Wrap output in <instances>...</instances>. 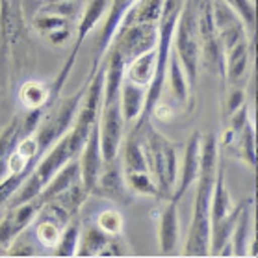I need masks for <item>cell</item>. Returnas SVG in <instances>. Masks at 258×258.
<instances>
[{
	"label": "cell",
	"mask_w": 258,
	"mask_h": 258,
	"mask_svg": "<svg viewBox=\"0 0 258 258\" xmlns=\"http://www.w3.org/2000/svg\"><path fill=\"white\" fill-rule=\"evenodd\" d=\"M37 240L30 227L21 232L8 247V256H35L37 254Z\"/></svg>",
	"instance_id": "obj_26"
},
{
	"label": "cell",
	"mask_w": 258,
	"mask_h": 258,
	"mask_svg": "<svg viewBox=\"0 0 258 258\" xmlns=\"http://www.w3.org/2000/svg\"><path fill=\"white\" fill-rule=\"evenodd\" d=\"M95 225L99 227L102 232L110 236H121L124 232V219L123 214L115 208H106V210L97 214Z\"/></svg>",
	"instance_id": "obj_25"
},
{
	"label": "cell",
	"mask_w": 258,
	"mask_h": 258,
	"mask_svg": "<svg viewBox=\"0 0 258 258\" xmlns=\"http://www.w3.org/2000/svg\"><path fill=\"white\" fill-rule=\"evenodd\" d=\"M203 0H182L173 32V50L180 59L188 77L191 93L197 88L201 71V35H199V8Z\"/></svg>",
	"instance_id": "obj_4"
},
{
	"label": "cell",
	"mask_w": 258,
	"mask_h": 258,
	"mask_svg": "<svg viewBox=\"0 0 258 258\" xmlns=\"http://www.w3.org/2000/svg\"><path fill=\"white\" fill-rule=\"evenodd\" d=\"M243 201L234 205L225 184V169L221 162L217 165L214 191L210 205V254H217L221 247L229 241L238 216H240Z\"/></svg>",
	"instance_id": "obj_5"
},
{
	"label": "cell",
	"mask_w": 258,
	"mask_h": 258,
	"mask_svg": "<svg viewBox=\"0 0 258 258\" xmlns=\"http://www.w3.org/2000/svg\"><path fill=\"white\" fill-rule=\"evenodd\" d=\"M201 145H203V136L199 130H195L194 134L189 136V140L184 145L182 151V158L178 164V178L175 184V191H173V201H178L186 195L191 186L195 184L197 176H199L201 169Z\"/></svg>",
	"instance_id": "obj_11"
},
{
	"label": "cell",
	"mask_w": 258,
	"mask_h": 258,
	"mask_svg": "<svg viewBox=\"0 0 258 258\" xmlns=\"http://www.w3.org/2000/svg\"><path fill=\"white\" fill-rule=\"evenodd\" d=\"M160 210L158 223V245L162 254H173L180 240V217H178V201H164Z\"/></svg>",
	"instance_id": "obj_16"
},
{
	"label": "cell",
	"mask_w": 258,
	"mask_h": 258,
	"mask_svg": "<svg viewBox=\"0 0 258 258\" xmlns=\"http://www.w3.org/2000/svg\"><path fill=\"white\" fill-rule=\"evenodd\" d=\"M0 256H8V249H4V247H0Z\"/></svg>",
	"instance_id": "obj_29"
},
{
	"label": "cell",
	"mask_w": 258,
	"mask_h": 258,
	"mask_svg": "<svg viewBox=\"0 0 258 258\" xmlns=\"http://www.w3.org/2000/svg\"><path fill=\"white\" fill-rule=\"evenodd\" d=\"M164 2L165 0H136L124 12L117 28L130 26V24H158L160 17H162V10H164Z\"/></svg>",
	"instance_id": "obj_18"
},
{
	"label": "cell",
	"mask_w": 258,
	"mask_h": 258,
	"mask_svg": "<svg viewBox=\"0 0 258 258\" xmlns=\"http://www.w3.org/2000/svg\"><path fill=\"white\" fill-rule=\"evenodd\" d=\"M165 80L169 82L171 97H173L182 108H186V104L189 102L191 89H189L188 77H186L184 67H182L180 59H178V56L175 54V50H171L169 63H167V71H165Z\"/></svg>",
	"instance_id": "obj_20"
},
{
	"label": "cell",
	"mask_w": 258,
	"mask_h": 258,
	"mask_svg": "<svg viewBox=\"0 0 258 258\" xmlns=\"http://www.w3.org/2000/svg\"><path fill=\"white\" fill-rule=\"evenodd\" d=\"M84 4H86V0H43V6L37 12L58 15V17L78 23V19L82 15Z\"/></svg>",
	"instance_id": "obj_24"
},
{
	"label": "cell",
	"mask_w": 258,
	"mask_h": 258,
	"mask_svg": "<svg viewBox=\"0 0 258 258\" xmlns=\"http://www.w3.org/2000/svg\"><path fill=\"white\" fill-rule=\"evenodd\" d=\"M19 102L26 110H45L50 106V86L41 80H26L19 89Z\"/></svg>",
	"instance_id": "obj_21"
},
{
	"label": "cell",
	"mask_w": 258,
	"mask_h": 258,
	"mask_svg": "<svg viewBox=\"0 0 258 258\" xmlns=\"http://www.w3.org/2000/svg\"><path fill=\"white\" fill-rule=\"evenodd\" d=\"M134 130H140L147 169L158 188V201L160 203L169 201L173 197L176 178H178V164H180L178 143L158 132L153 126L151 119L143 124H134Z\"/></svg>",
	"instance_id": "obj_3"
},
{
	"label": "cell",
	"mask_w": 258,
	"mask_h": 258,
	"mask_svg": "<svg viewBox=\"0 0 258 258\" xmlns=\"http://www.w3.org/2000/svg\"><path fill=\"white\" fill-rule=\"evenodd\" d=\"M247 88H236V86H227V93L223 99V117L229 119L232 113L241 108L247 102Z\"/></svg>",
	"instance_id": "obj_28"
},
{
	"label": "cell",
	"mask_w": 258,
	"mask_h": 258,
	"mask_svg": "<svg viewBox=\"0 0 258 258\" xmlns=\"http://www.w3.org/2000/svg\"><path fill=\"white\" fill-rule=\"evenodd\" d=\"M154 67H156V47L149 52L136 56L134 59H130L128 63L124 65L123 78L132 84L149 88V84L153 82L154 77Z\"/></svg>",
	"instance_id": "obj_19"
},
{
	"label": "cell",
	"mask_w": 258,
	"mask_h": 258,
	"mask_svg": "<svg viewBox=\"0 0 258 258\" xmlns=\"http://www.w3.org/2000/svg\"><path fill=\"white\" fill-rule=\"evenodd\" d=\"M225 86H236V88H247L249 77L252 69V41L251 37H245L236 45L225 50Z\"/></svg>",
	"instance_id": "obj_9"
},
{
	"label": "cell",
	"mask_w": 258,
	"mask_h": 258,
	"mask_svg": "<svg viewBox=\"0 0 258 258\" xmlns=\"http://www.w3.org/2000/svg\"><path fill=\"white\" fill-rule=\"evenodd\" d=\"M219 145L216 134L203 136L201 145V169L197 176L191 225L184 243L186 256H208L210 254V205L212 191L216 182L217 165H219Z\"/></svg>",
	"instance_id": "obj_1"
},
{
	"label": "cell",
	"mask_w": 258,
	"mask_h": 258,
	"mask_svg": "<svg viewBox=\"0 0 258 258\" xmlns=\"http://www.w3.org/2000/svg\"><path fill=\"white\" fill-rule=\"evenodd\" d=\"M128 243L121 236H110L97 225H86L80 230V240L75 256H130Z\"/></svg>",
	"instance_id": "obj_8"
},
{
	"label": "cell",
	"mask_w": 258,
	"mask_h": 258,
	"mask_svg": "<svg viewBox=\"0 0 258 258\" xmlns=\"http://www.w3.org/2000/svg\"><path fill=\"white\" fill-rule=\"evenodd\" d=\"M123 175L126 188L132 195L151 197V199L158 201V188L149 171H132V173H123Z\"/></svg>",
	"instance_id": "obj_23"
},
{
	"label": "cell",
	"mask_w": 258,
	"mask_h": 258,
	"mask_svg": "<svg viewBox=\"0 0 258 258\" xmlns=\"http://www.w3.org/2000/svg\"><path fill=\"white\" fill-rule=\"evenodd\" d=\"M78 164H80V178H82L84 186L88 188L89 195L93 189L95 182L99 178L104 158H102V151H100V136H99V123L95 124L91 132H89L88 140L84 143L82 151L78 154Z\"/></svg>",
	"instance_id": "obj_14"
},
{
	"label": "cell",
	"mask_w": 258,
	"mask_h": 258,
	"mask_svg": "<svg viewBox=\"0 0 258 258\" xmlns=\"http://www.w3.org/2000/svg\"><path fill=\"white\" fill-rule=\"evenodd\" d=\"M41 208V203L37 197L21 203V205L8 206V212L0 219V247L8 249L15 238L23 232L26 227L32 225L34 217Z\"/></svg>",
	"instance_id": "obj_12"
},
{
	"label": "cell",
	"mask_w": 258,
	"mask_h": 258,
	"mask_svg": "<svg viewBox=\"0 0 258 258\" xmlns=\"http://www.w3.org/2000/svg\"><path fill=\"white\" fill-rule=\"evenodd\" d=\"M91 195L112 201L115 205H130L132 203V194L126 188L123 169H121V164H119L117 158L102 164V169H100L99 178H97L93 189H91Z\"/></svg>",
	"instance_id": "obj_10"
},
{
	"label": "cell",
	"mask_w": 258,
	"mask_h": 258,
	"mask_svg": "<svg viewBox=\"0 0 258 258\" xmlns=\"http://www.w3.org/2000/svg\"><path fill=\"white\" fill-rule=\"evenodd\" d=\"M80 230H82V219L78 216L73 217L69 223L63 227L58 243L54 245V256H75L78 249V240H80Z\"/></svg>",
	"instance_id": "obj_22"
},
{
	"label": "cell",
	"mask_w": 258,
	"mask_h": 258,
	"mask_svg": "<svg viewBox=\"0 0 258 258\" xmlns=\"http://www.w3.org/2000/svg\"><path fill=\"white\" fill-rule=\"evenodd\" d=\"M227 2L236 15L241 19V23L245 26L247 34H254V26H256V8H254V0H223Z\"/></svg>",
	"instance_id": "obj_27"
},
{
	"label": "cell",
	"mask_w": 258,
	"mask_h": 258,
	"mask_svg": "<svg viewBox=\"0 0 258 258\" xmlns=\"http://www.w3.org/2000/svg\"><path fill=\"white\" fill-rule=\"evenodd\" d=\"M252 208L254 195L243 199L240 216L236 219L229 241L232 247V256H256V238H254V223H252Z\"/></svg>",
	"instance_id": "obj_13"
},
{
	"label": "cell",
	"mask_w": 258,
	"mask_h": 258,
	"mask_svg": "<svg viewBox=\"0 0 258 258\" xmlns=\"http://www.w3.org/2000/svg\"><path fill=\"white\" fill-rule=\"evenodd\" d=\"M32 26L52 47H63L67 39H71L75 35V30H77V23L75 21L41 12H37L34 15Z\"/></svg>",
	"instance_id": "obj_15"
},
{
	"label": "cell",
	"mask_w": 258,
	"mask_h": 258,
	"mask_svg": "<svg viewBox=\"0 0 258 258\" xmlns=\"http://www.w3.org/2000/svg\"><path fill=\"white\" fill-rule=\"evenodd\" d=\"M108 6H110V0H88V2L84 4L82 15L78 19L77 30H75V45H73V50H71L69 58L65 59L63 67L59 69L56 80H54L52 86H50V104L59 99L61 89H63V86L67 84V78H69L71 71H73V67L77 63V58H78L80 48H82V43L86 41V37L93 32L95 26L104 19L106 12H108Z\"/></svg>",
	"instance_id": "obj_6"
},
{
	"label": "cell",
	"mask_w": 258,
	"mask_h": 258,
	"mask_svg": "<svg viewBox=\"0 0 258 258\" xmlns=\"http://www.w3.org/2000/svg\"><path fill=\"white\" fill-rule=\"evenodd\" d=\"M124 61L115 48L108 47L104 54V86L100 99L99 112V136L100 151L104 162L117 158L119 147L124 138V119L121 112V97L119 89L124 75Z\"/></svg>",
	"instance_id": "obj_2"
},
{
	"label": "cell",
	"mask_w": 258,
	"mask_h": 258,
	"mask_svg": "<svg viewBox=\"0 0 258 258\" xmlns=\"http://www.w3.org/2000/svg\"><path fill=\"white\" fill-rule=\"evenodd\" d=\"M156 43H158V24L147 23L117 28L110 47L117 50L124 63H128L136 56L153 50Z\"/></svg>",
	"instance_id": "obj_7"
},
{
	"label": "cell",
	"mask_w": 258,
	"mask_h": 258,
	"mask_svg": "<svg viewBox=\"0 0 258 258\" xmlns=\"http://www.w3.org/2000/svg\"><path fill=\"white\" fill-rule=\"evenodd\" d=\"M119 97H121V112H123L124 124L136 123L138 117L141 115V112H143V106H145L147 88L132 84L123 78L121 89H119Z\"/></svg>",
	"instance_id": "obj_17"
}]
</instances>
